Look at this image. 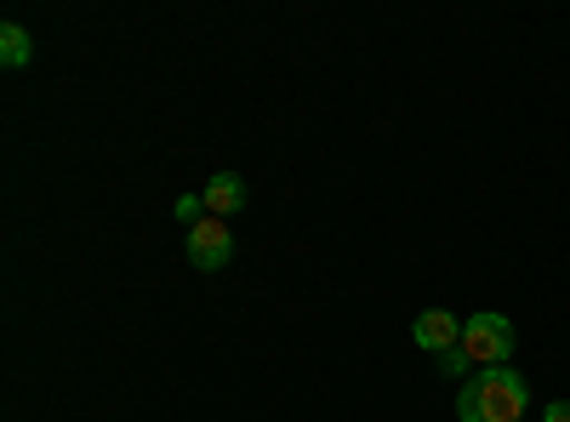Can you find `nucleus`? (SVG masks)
<instances>
[{
	"instance_id": "obj_1",
	"label": "nucleus",
	"mask_w": 570,
	"mask_h": 422,
	"mask_svg": "<svg viewBox=\"0 0 570 422\" xmlns=\"http://www.w3.org/2000/svg\"><path fill=\"white\" fill-rule=\"evenodd\" d=\"M531 389L513 365H491V371H473L456 394V416L462 422H531Z\"/></svg>"
},
{
	"instance_id": "obj_6",
	"label": "nucleus",
	"mask_w": 570,
	"mask_h": 422,
	"mask_svg": "<svg viewBox=\"0 0 570 422\" xmlns=\"http://www.w3.org/2000/svg\"><path fill=\"white\" fill-rule=\"evenodd\" d=\"M29 58H35L29 29H23V23H7V29H0V63H7V69H23Z\"/></svg>"
},
{
	"instance_id": "obj_9",
	"label": "nucleus",
	"mask_w": 570,
	"mask_h": 422,
	"mask_svg": "<svg viewBox=\"0 0 570 422\" xmlns=\"http://www.w3.org/2000/svg\"><path fill=\"white\" fill-rule=\"evenodd\" d=\"M542 422H570V400H553V405L542 411Z\"/></svg>"
},
{
	"instance_id": "obj_5",
	"label": "nucleus",
	"mask_w": 570,
	"mask_h": 422,
	"mask_svg": "<svg viewBox=\"0 0 570 422\" xmlns=\"http://www.w3.org/2000/svg\"><path fill=\"white\" fill-rule=\"evenodd\" d=\"M200 200H206V217H223L228 223L234 212L246 206V177L240 171H217L206 189H200Z\"/></svg>"
},
{
	"instance_id": "obj_4",
	"label": "nucleus",
	"mask_w": 570,
	"mask_h": 422,
	"mask_svg": "<svg viewBox=\"0 0 570 422\" xmlns=\"http://www.w3.org/2000/svg\"><path fill=\"white\" fill-rule=\"evenodd\" d=\"M411 337H416V349H428V354H451V349L462 343V320H456L451 308H422L416 325H411Z\"/></svg>"
},
{
	"instance_id": "obj_7",
	"label": "nucleus",
	"mask_w": 570,
	"mask_h": 422,
	"mask_svg": "<svg viewBox=\"0 0 570 422\" xmlns=\"http://www.w3.org/2000/svg\"><path fill=\"white\" fill-rule=\"evenodd\" d=\"M171 212H177V223L195 228V223L206 217V200H200V195H177V206H171Z\"/></svg>"
},
{
	"instance_id": "obj_8",
	"label": "nucleus",
	"mask_w": 570,
	"mask_h": 422,
	"mask_svg": "<svg viewBox=\"0 0 570 422\" xmlns=\"http://www.w3.org/2000/svg\"><path fill=\"white\" fill-rule=\"evenodd\" d=\"M468 371V360H462V349H451V354H440V377H462Z\"/></svg>"
},
{
	"instance_id": "obj_3",
	"label": "nucleus",
	"mask_w": 570,
	"mask_h": 422,
	"mask_svg": "<svg viewBox=\"0 0 570 422\" xmlns=\"http://www.w3.org/2000/svg\"><path fill=\"white\" fill-rule=\"evenodd\" d=\"M234 257V234L223 228V217H200L195 228H188V263H195L200 274H223Z\"/></svg>"
},
{
	"instance_id": "obj_2",
	"label": "nucleus",
	"mask_w": 570,
	"mask_h": 422,
	"mask_svg": "<svg viewBox=\"0 0 570 422\" xmlns=\"http://www.w3.org/2000/svg\"><path fill=\"white\" fill-rule=\"evenodd\" d=\"M456 349H462L468 365H480V371L508 365V354H513V325H508V314L485 308V314L462 320V343H456Z\"/></svg>"
}]
</instances>
